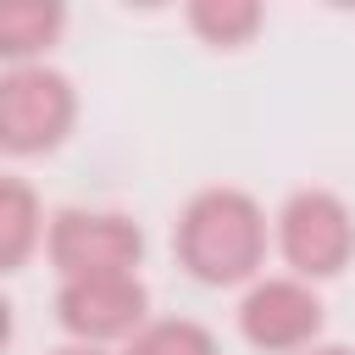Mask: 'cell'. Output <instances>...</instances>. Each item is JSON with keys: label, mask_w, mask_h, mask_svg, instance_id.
<instances>
[{"label": "cell", "mask_w": 355, "mask_h": 355, "mask_svg": "<svg viewBox=\"0 0 355 355\" xmlns=\"http://www.w3.org/2000/svg\"><path fill=\"white\" fill-rule=\"evenodd\" d=\"M178 261L194 283H250L266 261V216L244 189H200L178 216Z\"/></svg>", "instance_id": "cell-1"}, {"label": "cell", "mask_w": 355, "mask_h": 355, "mask_svg": "<svg viewBox=\"0 0 355 355\" xmlns=\"http://www.w3.org/2000/svg\"><path fill=\"white\" fill-rule=\"evenodd\" d=\"M78 94L55 67H11L0 78V144L11 155H39L67 139Z\"/></svg>", "instance_id": "cell-2"}, {"label": "cell", "mask_w": 355, "mask_h": 355, "mask_svg": "<svg viewBox=\"0 0 355 355\" xmlns=\"http://www.w3.org/2000/svg\"><path fill=\"white\" fill-rule=\"evenodd\" d=\"M277 244L283 261L300 277H338L355 255V222L349 205L327 189H300L288 194V205L277 211Z\"/></svg>", "instance_id": "cell-3"}, {"label": "cell", "mask_w": 355, "mask_h": 355, "mask_svg": "<svg viewBox=\"0 0 355 355\" xmlns=\"http://www.w3.org/2000/svg\"><path fill=\"white\" fill-rule=\"evenodd\" d=\"M144 255V233L116 211H61L50 222V261L72 277H128Z\"/></svg>", "instance_id": "cell-4"}, {"label": "cell", "mask_w": 355, "mask_h": 355, "mask_svg": "<svg viewBox=\"0 0 355 355\" xmlns=\"http://www.w3.org/2000/svg\"><path fill=\"white\" fill-rule=\"evenodd\" d=\"M150 294L144 283L128 277H72L55 294V322L78 338V344H105V338H139L150 322Z\"/></svg>", "instance_id": "cell-5"}, {"label": "cell", "mask_w": 355, "mask_h": 355, "mask_svg": "<svg viewBox=\"0 0 355 355\" xmlns=\"http://www.w3.org/2000/svg\"><path fill=\"white\" fill-rule=\"evenodd\" d=\"M239 333L266 349V355H294L311 349L322 333V300L300 283V277H266L244 294L239 305Z\"/></svg>", "instance_id": "cell-6"}, {"label": "cell", "mask_w": 355, "mask_h": 355, "mask_svg": "<svg viewBox=\"0 0 355 355\" xmlns=\"http://www.w3.org/2000/svg\"><path fill=\"white\" fill-rule=\"evenodd\" d=\"M61 22H67V11L55 0H6L0 6V50L11 61H28L44 44H55Z\"/></svg>", "instance_id": "cell-7"}, {"label": "cell", "mask_w": 355, "mask_h": 355, "mask_svg": "<svg viewBox=\"0 0 355 355\" xmlns=\"http://www.w3.org/2000/svg\"><path fill=\"white\" fill-rule=\"evenodd\" d=\"M39 233H44V227H39V200H33V189H28L22 178H6V183H0V266L17 272V266L28 261V250H33Z\"/></svg>", "instance_id": "cell-8"}, {"label": "cell", "mask_w": 355, "mask_h": 355, "mask_svg": "<svg viewBox=\"0 0 355 355\" xmlns=\"http://www.w3.org/2000/svg\"><path fill=\"white\" fill-rule=\"evenodd\" d=\"M189 28L216 50H239L261 28V6L255 0H194L189 6Z\"/></svg>", "instance_id": "cell-9"}, {"label": "cell", "mask_w": 355, "mask_h": 355, "mask_svg": "<svg viewBox=\"0 0 355 355\" xmlns=\"http://www.w3.org/2000/svg\"><path fill=\"white\" fill-rule=\"evenodd\" d=\"M128 355H216V338L189 316H166V322H150L128 344Z\"/></svg>", "instance_id": "cell-10"}, {"label": "cell", "mask_w": 355, "mask_h": 355, "mask_svg": "<svg viewBox=\"0 0 355 355\" xmlns=\"http://www.w3.org/2000/svg\"><path fill=\"white\" fill-rule=\"evenodd\" d=\"M55 355H100L94 344H67V349H55Z\"/></svg>", "instance_id": "cell-11"}, {"label": "cell", "mask_w": 355, "mask_h": 355, "mask_svg": "<svg viewBox=\"0 0 355 355\" xmlns=\"http://www.w3.org/2000/svg\"><path fill=\"white\" fill-rule=\"evenodd\" d=\"M311 355H355V349H344V344H322V349H311Z\"/></svg>", "instance_id": "cell-12"}]
</instances>
